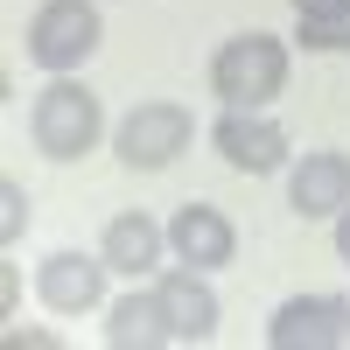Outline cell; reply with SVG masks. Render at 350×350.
<instances>
[{
  "mask_svg": "<svg viewBox=\"0 0 350 350\" xmlns=\"http://www.w3.org/2000/svg\"><path fill=\"white\" fill-rule=\"evenodd\" d=\"M28 133H36V148L49 161H84L98 148V133H105V105H98L92 84L56 77L49 92L36 98V112H28Z\"/></svg>",
  "mask_w": 350,
  "mask_h": 350,
  "instance_id": "1",
  "label": "cell"
},
{
  "mask_svg": "<svg viewBox=\"0 0 350 350\" xmlns=\"http://www.w3.org/2000/svg\"><path fill=\"white\" fill-rule=\"evenodd\" d=\"M280 84H287V42L280 36H231V42H217V56H211V92L224 98V105H267V98H280Z\"/></svg>",
  "mask_w": 350,
  "mask_h": 350,
  "instance_id": "2",
  "label": "cell"
},
{
  "mask_svg": "<svg viewBox=\"0 0 350 350\" xmlns=\"http://www.w3.org/2000/svg\"><path fill=\"white\" fill-rule=\"evenodd\" d=\"M189 140H196L189 105H175V98H140L126 120L112 126V154H120L126 168H168L175 154H189Z\"/></svg>",
  "mask_w": 350,
  "mask_h": 350,
  "instance_id": "3",
  "label": "cell"
},
{
  "mask_svg": "<svg viewBox=\"0 0 350 350\" xmlns=\"http://www.w3.org/2000/svg\"><path fill=\"white\" fill-rule=\"evenodd\" d=\"M98 36H105V21H98L92 0H42V8L28 14V56H36L42 70H56V77H70L84 56L98 49Z\"/></svg>",
  "mask_w": 350,
  "mask_h": 350,
  "instance_id": "4",
  "label": "cell"
},
{
  "mask_svg": "<svg viewBox=\"0 0 350 350\" xmlns=\"http://www.w3.org/2000/svg\"><path fill=\"white\" fill-rule=\"evenodd\" d=\"M273 350H350V301L343 295H287L267 315Z\"/></svg>",
  "mask_w": 350,
  "mask_h": 350,
  "instance_id": "5",
  "label": "cell"
},
{
  "mask_svg": "<svg viewBox=\"0 0 350 350\" xmlns=\"http://www.w3.org/2000/svg\"><path fill=\"white\" fill-rule=\"evenodd\" d=\"M211 148L239 168V175H273L287 161V126L259 105H224V120L211 126Z\"/></svg>",
  "mask_w": 350,
  "mask_h": 350,
  "instance_id": "6",
  "label": "cell"
},
{
  "mask_svg": "<svg viewBox=\"0 0 350 350\" xmlns=\"http://www.w3.org/2000/svg\"><path fill=\"white\" fill-rule=\"evenodd\" d=\"M154 301H161V323H168L175 343H211L217 323H224L211 280H203L196 267H168V273H154Z\"/></svg>",
  "mask_w": 350,
  "mask_h": 350,
  "instance_id": "7",
  "label": "cell"
},
{
  "mask_svg": "<svg viewBox=\"0 0 350 350\" xmlns=\"http://www.w3.org/2000/svg\"><path fill=\"white\" fill-rule=\"evenodd\" d=\"M168 252L183 259V267H196V273H217V267H231V252H239V231H231V217L217 203H183V211L168 217Z\"/></svg>",
  "mask_w": 350,
  "mask_h": 350,
  "instance_id": "8",
  "label": "cell"
},
{
  "mask_svg": "<svg viewBox=\"0 0 350 350\" xmlns=\"http://www.w3.org/2000/svg\"><path fill=\"white\" fill-rule=\"evenodd\" d=\"M105 252H49L42 267H36V295H42V308H56V315H84V308H98V295H105Z\"/></svg>",
  "mask_w": 350,
  "mask_h": 350,
  "instance_id": "9",
  "label": "cell"
},
{
  "mask_svg": "<svg viewBox=\"0 0 350 350\" xmlns=\"http://www.w3.org/2000/svg\"><path fill=\"white\" fill-rule=\"evenodd\" d=\"M287 203H295L301 217H336L350 203V154L343 148H315L287 168Z\"/></svg>",
  "mask_w": 350,
  "mask_h": 350,
  "instance_id": "10",
  "label": "cell"
},
{
  "mask_svg": "<svg viewBox=\"0 0 350 350\" xmlns=\"http://www.w3.org/2000/svg\"><path fill=\"white\" fill-rule=\"evenodd\" d=\"M161 245H168V231L148 217V211H120L105 224V267L112 273H126V280H148V273H161Z\"/></svg>",
  "mask_w": 350,
  "mask_h": 350,
  "instance_id": "11",
  "label": "cell"
},
{
  "mask_svg": "<svg viewBox=\"0 0 350 350\" xmlns=\"http://www.w3.org/2000/svg\"><path fill=\"white\" fill-rule=\"evenodd\" d=\"M105 343H112V350H161V343H175V336H168V323H161L154 287H148V295H120V301H112Z\"/></svg>",
  "mask_w": 350,
  "mask_h": 350,
  "instance_id": "12",
  "label": "cell"
},
{
  "mask_svg": "<svg viewBox=\"0 0 350 350\" xmlns=\"http://www.w3.org/2000/svg\"><path fill=\"white\" fill-rule=\"evenodd\" d=\"M295 42H301V49H350V8L295 14Z\"/></svg>",
  "mask_w": 350,
  "mask_h": 350,
  "instance_id": "13",
  "label": "cell"
},
{
  "mask_svg": "<svg viewBox=\"0 0 350 350\" xmlns=\"http://www.w3.org/2000/svg\"><path fill=\"white\" fill-rule=\"evenodd\" d=\"M21 231H28V189L8 175V183H0V245H14Z\"/></svg>",
  "mask_w": 350,
  "mask_h": 350,
  "instance_id": "14",
  "label": "cell"
},
{
  "mask_svg": "<svg viewBox=\"0 0 350 350\" xmlns=\"http://www.w3.org/2000/svg\"><path fill=\"white\" fill-rule=\"evenodd\" d=\"M56 336L49 329H8V350H49Z\"/></svg>",
  "mask_w": 350,
  "mask_h": 350,
  "instance_id": "15",
  "label": "cell"
},
{
  "mask_svg": "<svg viewBox=\"0 0 350 350\" xmlns=\"http://www.w3.org/2000/svg\"><path fill=\"white\" fill-rule=\"evenodd\" d=\"M336 259H343V267H350V203H343V211H336Z\"/></svg>",
  "mask_w": 350,
  "mask_h": 350,
  "instance_id": "16",
  "label": "cell"
},
{
  "mask_svg": "<svg viewBox=\"0 0 350 350\" xmlns=\"http://www.w3.org/2000/svg\"><path fill=\"white\" fill-rule=\"evenodd\" d=\"M21 301V280H14V267H0V308H14Z\"/></svg>",
  "mask_w": 350,
  "mask_h": 350,
  "instance_id": "17",
  "label": "cell"
},
{
  "mask_svg": "<svg viewBox=\"0 0 350 350\" xmlns=\"http://www.w3.org/2000/svg\"><path fill=\"white\" fill-rule=\"evenodd\" d=\"M329 8H350V0H295V14H329Z\"/></svg>",
  "mask_w": 350,
  "mask_h": 350,
  "instance_id": "18",
  "label": "cell"
}]
</instances>
